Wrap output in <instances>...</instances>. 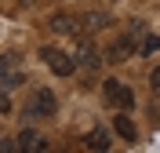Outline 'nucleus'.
<instances>
[{
    "label": "nucleus",
    "instance_id": "f257e3e1",
    "mask_svg": "<svg viewBox=\"0 0 160 153\" xmlns=\"http://www.w3.org/2000/svg\"><path fill=\"white\" fill-rule=\"evenodd\" d=\"M40 59H44V66H48L55 77H73V73H77V55H69V51L55 48V44L40 48Z\"/></svg>",
    "mask_w": 160,
    "mask_h": 153
},
{
    "label": "nucleus",
    "instance_id": "f03ea898",
    "mask_svg": "<svg viewBox=\"0 0 160 153\" xmlns=\"http://www.w3.org/2000/svg\"><path fill=\"white\" fill-rule=\"evenodd\" d=\"M102 95H106V102H109L113 110H131L135 106V91H131L128 84H120V80H106L102 84Z\"/></svg>",
    "mask_w": 160,
    "mask_h": 153
},
{
    "label": "nucleus",
    "instance_id": "7ed1b4c3",
    "mask_svg": "<svg viewBox=\"0 0 160 153\" xmlns=\"http://www.w3.org/2000/svg\"><path fill=\"white\" fill-rule=\"evenodd\" d=\"M22 84H26V73L18 69V55H15V51H8V55H4V59H0V88H22Z\"/></svg>",
    "mask_w": 160,
    "mask_h": 153
},
{
    "label": "nucleus",
    "instance_id": "20e7f679",
    "mask_svg": "<svg viewBox=\"0 0 160 153\" xmlns=\"http://www.w3.org/2000/svg\"><path fill=\"white\" fill-rule=\"evenodd\" d=\"M55 110H58V99H55V91H51V88L33 91L29 106H26V113H29V117H55Z\"/></svg>",
    "mask_w": 160,
    "mask_h": 153
},
{
    "label": "nucleus",
    "instance_id": "39448f33",
    "mask_svg": "<svg viewBox=\"0 0 160 153\" xmlns=\"http://www.w3.org/2000/svg\"><path fill=\"white\" fill-rule=\"evenodd\" d=\"M18 150L22 153H44L48 150V139H44L40 131H22L18 135Z\"/></svg>",
    "mask_w": 160,
    "mask_h": 153
},
{
    "label": "nucleus",
    "instance_id": "423d86ee",
    "mask_svg": "<svg viewBox=\"0 0 160 153\" xmlns=\"http://www.w3.org/2000/svg\"><path fill=\"white\" fill-rule=\"evenodd\" d=\"M77 62L84 66V69H91V73H98V66H102V55L91 44H80V51H77Z\"/></svg>",
    "mask_w": 160,
    "mask_h": 153
},
{
    "label": "nucleus",
    "instance_id": "0eeeda50",
    "mask_svg": "<svg viewBox=\"0 0 160 153\" xmlns=\"http://www.w3.org/2000/svg\"><path fill=\"white\" fill-rule=\"evenodd\" d=\"M128 55H138V44H135V37H120V40L109 48V59L120 62V59H128Z\"/></svg>",
    "mask_w": 160,
    "mask_h": 153
},
{
    "label": "nucleus",
    "instance_id": "6e6552de",
    "mask_svg": "<svg viewBox=\"0 0 160 153\" xmlns=\"http://www.w3.org/2000/svg\"><path fill=\"white\" fill-rule=\"evenodd\" d=\"M84 150H109V131H106V128L88 131L84 135Z\"/></svg>",
    "mask_w": 160,
    "mask_h": 153
},
{
    "label": "nucleus",
    "instance_id": "1a4fd4ad",
    "mask_svg": "<svg viewBox=\"0 0 160 153\" xmlns=\"http://www.w3.org/2000/svg\"><path fill=\"white\" fill-rule=\"evenodd\" d=\"M48 26H51L55 33H77V29H80V26H77V18H73V15H62V11H58V15H51V22H48Z\"/></svg>",
    "mask_w": 160,
    "mask_h": 153
},
{
    "label": "nucleus",
    "instance_id": "9d476101",
    "mask_svg": "<svg viewBox=\"0 0 160 153\" xmlns=\"http://www.w3.org/2000/svg\"><path fill=\"white\" fill-rule=\"evenodd\" d=\"M113 131H117L120 139H128V142H135V139H138V131H135V124L128 120V113H120L117 120H113Z\"/></svg>",
    "mask_w": 160,
    "mask_h": 153
},
{
    "label": "nucleus",
    "instance_id": "9b49d317",
    "mask_svg": "<svg viewBox=\"0 0 160 153\" xmlns=\"http://www.w3.org/2000/svg\"><path fill=\"white\" fill-rule=\"evenodd\" d=\"M109 15H98V11H91V15H88V29H106V26H109Z\"/></svg>",
    "mask_w": 160,
    "mask_h": 153
},
{
    "label": "nucleus",
    "instance_id": "f8f14e48",
    "mask_svg": "<svg viewBox=\"0 0 160 153\" xmlns=\"http://www.w3.org/2000/svg\"><path fill=\"white\" fill-rule=\"evenodd\" d=\"M157 51H160V37H146L138 44V55H157Z\"/></svg>",
    "mask_w": 160,
    "mask_h": 153
},
{
    "label": "nucleus",
    "instance_id": "ddd939ff",
    "mask_svg": "<svg viewBox=\"0 0 160 153\" xmlns=\"http://www.w3.org/2000/svg\"><path fill=\"white\" fill-rule=\"evenodd\" d=\"M8 113H11V95L0 91V117H8Z\"/></svg>",
    "mask_w": 160,
    "mask_h": 153
},
{
    "label": "nucleus",
    "instance_id": "4468645a",
    "mask_svg": "<svg viewBox=\"0 0 160 153\" xmlns=\"http://www.w3.org/2000/svg\"><path fill=\"white\" fill-rule=\"evenodd\" d=\"M8 150H18V139H0V153H8Z\"/></svg>",
    "mask_w": 160,
    "mask_h": 153
},
{
    "label": "nucleus",
    "instance_id": "2eb2a0df",
    "mask_svg": "<svg viewBox=\"0 0 160 153\" xmlns=\"http://www.w3.org/2000/svg\"><path fill=\"white\" fill-rule=\"evenodd\" d=\"M149 84H153V91H160V66L149 73Z\"/></svg>",
    "mask_w": 160,
    "mask_h": 153
}]
</instances>
